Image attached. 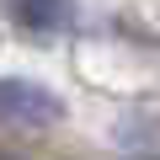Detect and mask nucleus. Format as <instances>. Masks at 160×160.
<instances>
[{
  "label": "nucleus",
  "mask_w": 160,
  "mask_h": 160,
  "mask_svg": "<svg viewBox=\"0 0 160 160\" xmlns=\"http://www.w3.org/2000/svg\"><path fill=\"white\" fill-rule=\"evenodd\" d=\"M0 160H16V155H6V149H0Z\"/></svg>",
  "instance_id": "obj_3"
},
{
  "label": "nucleus",
  "mask_w": 160,
  "mask_h": 160,
  "mask_svg": "<svg viewBox=\"0 0 160 160\" xmlns=\"http://www.w3.org/2000/svg\"><path fill=\"white\" fill-rule=\"evenodd\" d=\"M64 118V102L38 86V80L22 75H0V123H16V128H53Z\"/></svg>",
  "instance_id": "obj_1"
},
{
  "label": "nucleus",
  "mask_w": 160,
  "mask_h": 160,
  "mask_svg": "<svg viewBox=\"0 0 160 160\" xmlns=\"http://www.w3.org/2000/svg\"><path fill=\"white\" fill-rule=\"evenodd\" d=\"M0 11L22 32H64L75 22V0H0Z\"/></svg>",
  "instance_id": "obj_2"
}]
</instances>
